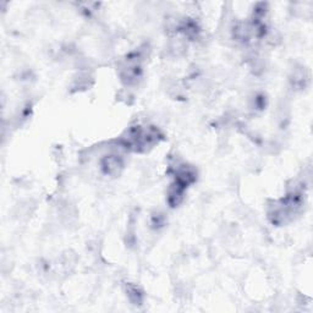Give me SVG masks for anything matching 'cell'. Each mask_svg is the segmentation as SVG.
I'll return each instance as SVG.
<instances>
[{
  "label": "cell",
  "instance_id": "obj_1",
  "mask_svg": "<svg viewBox=\"0 0 313 313\" xmlns=\"http://www.w3.org/2000/svg\"><path fill=\"white\" fill-rule=\"evenodd\" d=\"M103 169L108 175L117 176L123 169V162L118 155H106L103 161Z\"/></svg>",
  "mask_w": 313,
  "mask_h": 313
}]
</instances>
